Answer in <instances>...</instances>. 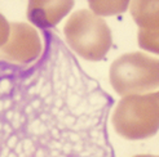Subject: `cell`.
Masks as SVG:
<instances>
[{
  "mask_svg": "<svg viewBox=\"0 0 159 157\" xmlns=\"http://www.w3.org/2000/svg\"><path fill=\"white\" fill-rule=\"evenodd\" d=\"M26 63L0 59V157H115V100L53 30Z\"/></svg>",
  "mask_w": 159,
  "mask_h": 157,
  "instance_id": "6da1fadb",
  "label": "cell"
}]
</instances>
